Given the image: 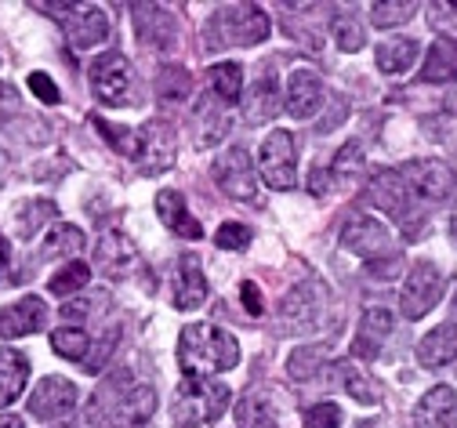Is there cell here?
I'll list each match as a JSON object with an SVG mask.
<instances>
[{"mask_svg": "<svg viewBox=\"0 0 457 428\" xmlns=\"http://www.w3.org/2000/svg\"><path fill=\"white\" fill-rule=\"evenodd\" d=\"M179 363H182V374L211 378V374H221V371H233V366L240 363V345L221 327L189 323L179 334Z\"/></svg>", "mask_w": 457, "mask_h": 428, "instance_id": "cell-1", "label": "cell"}, {"mask_svg": "<svg viewBox=\"0 0 457 428\" xmlns=\"http://www.w3.org/2000/svg\"><path fill=\"white\" fill-rule=\"evenodd\" d=\"M228 403H233V392L221 382H211V378H196V374H182L179 382V392H175V424L179 428H196V424H211L218 421Z\"/></svg>", "mask_w": 457, "mask_h": 428, "instance_id": "cell-2", "label": "cell"}, {"mask_svg": "<svg viewBox=\"0 0 457 428\" xmlns=\"http://www.w3.org/2000/svg\"><path fill=\"white\" fill-rule=\"evenodd\" d=\"M269 15L258 4H225L211 19V47H251L269 37Z\"/></svg>", "mask_w": 457, "mask_h": 428, "instance_id": "cell-3", "label": "cell"}, {"mask_svg": "<svg viewBox=\"0 0 457 428\" xmlns=\"http://www.w3.org/2000/svg\"><path fill=\"white\" fill-rule=\"evenodd\" d=\"M399 174H403V186H407L411 218H425V207L443 204L453 189V171L443 160H411Z\"/></svg>", "mask_w": 457, "mask_h": 428, "instance_id": "cell-4", "label": "cell"}, {"mask_svg": "<svg viewBox=\"0 0 457 428\" xmlns=\"http://www.w3.org/2000/svg\"><path fill=\"white\" fill-rule=\"evenodd\" d=\"M258 171L265 178V186L276 193H287L298 186V142L291 131H283V128L269 131L258 153Z\"/></svg>", "mask_w": 457, "mask_h": 428, "instance_id": "cell-5", "label": "cell"}, {"mask_svg": "<svg viewBox=\"0 0 457 428\" xmlns=\"http://www.w3.org/2000/svg\"><path fill=\"white\" fill-rule=\"evenodd\" d=\"M439 298H443V273L432 262H418L407 273L403 290H399V309H403L407 320H421L436 309Z\"/></svg>", "mask_w": 457, "mask_h": 428, "instance_id": "cell-6", "label": "cell"}, {"mask_svg": "<svg viewBox=\"0 0 457 428\" xmlns=\"http://www.w3.org/2000/svg\"><path fill=\"white\" fill-rule=\"evenodd\" d=\"M91 91L105 105H128L131 102V66L120 51H105L91 63Z\"/></svg>", "mask_w": 457, "mask_h": 428, "instance_id": "cell-7", "label": "cell"}, {"mask_svg": "<svg viewBox=\"0 0 457 428\" xmlns=\"http://www.w3.org/2000/svg\"><path fill=\"white\" fill-rule=\"evenodd\" d=\"M47 8L51 15H62L66 19V37L73 40L77 51H87V47H98L105 37H109V19L98 4H40Z\"/></svg>", "mask_w": 457, "mask_h": 428, "instance_id": "cell-8", "label": "cell"}, {"mask_svg": "<svg viewBox=\"0 0 457 428\" xmlns=\"http://www.w3.org/2000/svg\"><path fill=\"white\" fill-rule=\"evenodd\" d=\"M214 181L221 186V193H228L233 200H254L258 197V181H254V164L251 153L244 146L225 149L214 160Z\"/></svg>", "mask_w": 457, "mask_h": 428, "instance_id": "cell-9", "label": "cell"}, {"mask_svg": "<svg viewBox=\"0 0 457 428\" xmlns=\"http://www.w3.org/2000/svg\"><path fill=\"white\" fill-rule=\"evenodd\" d=\"M138 265H142V255L120 229H105L98 236V243H95V269L98 273H105L112 280H124V276L138 273Z\"/></svg>", "mask_w": 457, "mask_h": 428, "instance_id": "cell-10", "label": "cell"}, {"mask_svg": "<svg viewBox=\"0 0 457 428\" xmlns=\"http://www.w3.org/2000/svg\"><path fill=\"white\" fill-rule=\"evenodd\" d=\"M320 313H323V287L316 283L295 287L279 305V320L291 334H312L320 323Z\"/></svg>", "mask_w": 457, "mask_h": 428, "instance_id": "cell-11", "label": "cell"}, {"mask_svg": "<svg viewBox=\"0 0 457 428\" xmlns=\"http://www.w3.org/2000/svg\"><path fill=\"white\" fill-rule=\"evenodd\" d=\"M142 135V153H138V167L145 174H160L175 164V146H179V135L167 120H149L145 128H138Z\"/></svg>", "mask_w": 457, "mask_h": 428, "instance_id": "cell-12", "label": "cell"}, {"mask_svg": "<svg viewBox=\"0 0 457 428\" xmlns=\"http://www.w3.org/2000/svg\"><path fill=\"white\" fill-rule=\"evenodd\" d=\"M367 204L378 207L381 214H392L395 222H403L407 229V218H411V200H407V186H403V174L385 167L370 178V186H367Z\"/></svg>", "mask_w": 457, "mask_h": 428, "instance_id": "cell-13", "label": "cell"}, {"mask_svg": "<svg viewBox=\"0 0 457 428\" xmlns=\"http://www.w3.org/2000/svg\"><path fill=\"white\" fill-rule=\"evenodd\" d=\"M327 102V91H323V80L316 70L302 66L287 77V95H283V109H287L295 120H309L323 109Z\"/></svg>", "mask_w": 457, "mask_h": 428, "instance_id": "cell-14", "label": "cell"}, {"mask_svg": "<svg viewBox=\"0 0 457 428\" xmlns=\"http://www.w3.org/2000/svg\"><path fill=\"white\" fill-rule=\"evenodd\" d=\"M73 407H77V385L70 378H44L29 392V414L40 417V421L66 417Z\"/></svg>", "mask_w": 457, "mask_h": 428, "instance_id": "cell-15", "label": "cell"}, {"mask_svg": "<svg viewBox=\"0 0 457 428\" xmlns=\"http://www.w3.org/2000/svg\"><path fill=\"white\" fill-rule=\"evenodd\" d=\"M341 248L360 258H378L388 251V229L370 214H353L341 229Z\"/></svg>", "mask_w": 457, "mask_h": 428, "instance_id": "cell-16", "label": "cell"}, {"mask_svg": "<svg viewBox=\"0 0 457 428\" xmlns=\"http://www.w3.org/2000/svg\"><path fill=\"white\" fill-rule=\"evenodd\" d=\"M47 323V305L37 294H26L0 309V338H26Z\"/></svg>", "mask_w": 457, "mask_h": 428, "instance_id": "cell-17", "label": "cell"}, {"mask_svg": "<svg viewBox=\"0 0 457 428\" xmlns=\"http://www.w3.org/2000/svg\"><path fill=\"white\" fill-rule=\"evenodd\" d=\"M131 15H135L138 40H142L145 47L163 51V47L175 44L179 26H175V15H170L167 8H160V4H135V8H131Z\"/></svg>", "mask_w": 457, "mask_h": 428, "instance_id": "cell-18", "label": "cell"}, {"mask_svg": "<svg viewBox=\"0 0 457 428\" xmlns=\"http://www.w3.org/2000/svg\"><path fill=\"white\" fill-rule=\"evenodd\" d=\"M418 428H457V392L450 385H436L432 392L421 396L414 410Z\"/></svg>", "mask_w": 457, "mask_h": 428, "instance_id": "cell-19", "label": "cell"}, {"mask_svg": "<svg viewBox=\"0 0 457 428\" xmlns=\"http://www.w3.org/2000/svg\"><path fill=\"white\" fill-rule=\"evenodd\" d=\"M156 214H160V222H163L170 232L182 236V239H200V236H204V225L189 214L186 197H182L179 189H160V193H156Z\"/></svg>", "mask_w": 457, "mask_h": 428, "instance_id": "cell-20", "label": "cell"}, {"mask_svg": "<svg viewBox=\"0 0 457 428\" xmlns=\"http://www.w3.org/2000/svg\"><path fill=\"white\" fill-rule=\"evenodd\" d=\"M204 301H207L204 262L196 255H182V262H179V283H175V309L189 313V309H200Z\"/></svg>", "mask_w": 457, "mask_h": 428, "instance_id": "cell-21", "label": "cell"}, {"mask_svg": "<svg viewBox=\"0 0 457 428\" xmlns=\"http://www.w3.org/2000/svg\"><path fill=\"white\" fill-rule=\"evenodd\" d=\"M29 382V359L19 348H0V407H12Z\"/></svg>", "mask_w": 457, "mask_h": 428, "instance_id": "cell-22", "label": "cell"}, {"mask_svg": "<svg viewBox=\"0 0 457 428\" xmlns=\"http://www.w3.org/2000/svg\"><path fill=\"white\" fill-rule=\"evenodd\" d=\"M418 359L425 366H446L457 359V320L428 331L421 341H418Z\"/></svg>", "mask_w": 457, "mask_h": 428, "instance_id": "cell-23", "label": "cell"}, {"mask_svg": "<svg viewBox=\"0 0 457 428\" xmlns=\"http://www.w3.org/2000/svg\"><path fill=\"white\" fill-rule=\"evenodd\" d=\"M421 80L425 84H450V80H457V37H439L428 47Z\"/></svg>", "mask_w": 457, "mask_h": 428, "instance_id": "cell-24", "label": "cell"}, {"mask_svg": "<svg viewBox=\"0 0 457 428\" xmlns=\"http://www.w3.org/2000/svg\"><path fill=\"white\" fill-rule=\"evenodd\" d=\"M392 334V313L388 309H367L360 320V334L353 341V356H378V348L385 345V338Z\"/></svg>", "mask_w": 457, "mask_h": 428, "instance_id": "cell-25", "label": "cell"}, {"mask_svg": "<svg viewBox=\"0 0 457 428\" xmlns=\"http://www.w3.org/2000/svg\"><path fill=\"white\" fill-rule=\"evenodd\" d=\"M418 51H421V44L418 40H411V37H399V40H385V44H378V70L381 73H388V77H395V73H407L414 63H418Z\"/></svg>", "mask_w": 457, "mask_h": 428, "instance_id": "cell-26", "label": "cell"}, {"mask_svg": "<svg viewBox=\"0 0 457 428\" xmlns=\"http://www.w3.org/2000/svg\"><path fill=\"white\" fill-rule=\"evenodd\" d=\"M207 84H211V95H214L221 105H237L240 95H244V66H237V63H218V66H211Z\"/></svg>", "mask_w": 457, "mask_h": 428, "instance_id": "cell-27", "label": "cell"}, {"mask_svg": "<svg viewBox=\"0 0 457 428\" xmlns=\"http://www.w3.org/2000/svg\"><path fill=\"white\" fill-rule=\"evenodd\" d=\"M91 124L98 128V135L112 146V149H120L124 156H131V160H138V153H142V135H138V128H124V124H109V120H102V116H91Z\"/></svg>", "mask_w": 457, "mask_h": 428, "instance_id": "cell-28", "label": "cell"}, {"mask_svg": "<svg viewBox=\"0 0 457 428\" xmlns=\"http://www.w3.org/2000/svg\"><path fill=\"white\" fill-rule=\"evenodd\" d=\"M330 378H334V382H337L341 389H345V392H349V396H353L356 403H363V407H374V403H378V396L370 392L367 378H363V374L356 371V366H353L349 359H341V363H334V366H330Z\"/></svg>", "mask_w": 457, "mask_h": 428, "instance_id": "cell-29", "label": "cell"}, {"mask_svg": "<svg viewBox=\"0 0 457 428\" xmlns=\"http://www.w3.org/2000/svg\"><path fill=\"white\" fill-rule=\"evenodd\" d=\"M218 98H200L196 113H193V124H196V146H214L225 135V116L214 113Z\"/></svg>", "mask_w": 457, "mask_h": 428, "instance_id": "cell-30", "label": "cell"}, {"mask_svg": "<svg viewBox=\"0 0 457 428\" xmlns=\"http://www.w3.org/2000/svg\"><path fill=\"white\" fill-rule=\"evenodd\" d=\"M54 207L51 200H29V204H22L19 211H15V232L22 236V239H29V236H37V229L40 225H47L51 218H54Z\"/></svg>", "mask_w": 457, "mask_h": 428, "instance_id": "cell-31", "label": "cell"}, {"mask_svg": "<svg viewBox=\"0 0 457 428\" xmlns=\"http://www.w3.org/2000/svg\"><path fill=\"white\" fill-rule=\"evenodd\" d=\"M327 352H330L327 345H305V348H295L291 359H287V374H291L295 382H309L312 374H320V366H323Z\"/></svg>", "mask_w": 457, "mask_h": 428, "instance_id": "cell-32", "label": "cell"}, {"mask_svg": "<svg viewBox=\"0 0 457 428\" xmlns=\"http://www.w3.org/2000/svg\"><path fill=\"white\" fill-rule=\"evenodd\" d=\"M189 91H193V77H189V70H182V66H163V70H160L156 95H160L163 102H186Z\"/></svg>", "mask_w": 457, "mask_h": 428, "instance_id": "cell-33", "label": "cell"}, {"mask_svg": "<svg viewBox=\"0 0 457 428\" xmlns=\"http://www.w3.org/2000/svg\"><path fill=\"white\" fill-rule=\"evenodd\" d=\"M237 428H279L269 403L258 399V396H247L237 403Z\"/></svg>", "mask_w": 457, "mask_h": 428, "instance_id": "cell-34", "label": "cell"}, {"mask_svg": "<svg viewBox=\"0 0 457 428\" xmlns=\"http://www.w3.org/2000/svg\"><path fill=\"white\" fill-rule=\"evenodd\" d=\"M51 348L59 356H66V359H84L91 352V338L80 327H62V331L51 334Z\"/></svg>", "mask_w": 457, "mask_h": 428, "instance_id": "cell-35", "label": "cell"}, {"mask_svg": "<svg viewBox=\"0 0 457 428\" xmlns=\"http://www.w3.org/2000/svg\"><path fill=\"white\" fill-rule=\"evenodd\" d=\"M411 15H414V4H407V0H381V4H370V22L378 29L403 26V22H411Z\"/></svg>", "mask_w": 457, "mask_h": 428, "instance_id": "cell-36", "label": "cell"}, {"mask_svg": "<svg viewBox=\"0 0 457 428\" xmlns=\"http://www.w3.org/2000/svg\"><path fill=\"white\" fill-rule=\"evenodd\" d=\"M87 280H91V265L87 262H70L66 269H59V276H51V294H59V298H66V294H77L80 287H87Z\"/></svg>", "mask_w": 457, "mask_h": 428, "instance_id": "cell-37", "label": "cell"}, {"mask_svg": "<svg viewBox=\"0 0 457 428\" xmlns=\"http://www.w3.org/2000/svg\"><path fill=\"white\" fill-rule=\"evenodd\" d=\"M276 109H279V102H276V84H272V77H265V80H258V88L251 91V102H247V120H272L276 116Z\"/></svg>", "mask_w": 457, "mask_h": 428, "instance_id": "cell-38", "label": "cell"}, {"mask_svg": "<svg viewBox=\"0 0 457 428\" xmlns=\"http://www.w3.org/2000/svg\"><path fill=\"white\" fill-rule=\"evenodd\" d=\"M84 232L77 225H54L47 232V255H77L84 248Z\"/></svg>", "mask_w": 457, "mask_h": 428, "instance_id": "cell-39", "label": "cell"}, {"mask_svg": "<svg viewBox=\"0 0 457 428\" xmlns=\"http://www.w3.org/2000/svg\"><path fill=\"white\" fill-rule=\"evenodd\" d=\"M334 40H337V47L341 51H349V55H356L360 47H363V26L353 19V15H334Z\"/></svg>", "mask_w": 457, "mask_h": 428, "instance_id": "cell-40", "label": "cell"}, {"mask_svg": "<svg viewBox=\"0 0 457 428\" xmlns=\"http://www.w3.org/2000/svg\"><path fill=\"white\" fill-rule=\"evenodd\" d=\"M360 167H363V149H360V142H345L337 149V156H334V178L337 181H353L356 174H360Z\"/></svg>", "mask_w": 457, "mask_h": 428, "instance_id": "cell-41", "label": "cell"}, {"mask_svg": "<svg viewBox=\"0 0 457 428\" xmlns=\"http://www.w3.org/2000/svg\"><path fill=\"white\" fill-rule=\"evenodd\" d=\"M214 243L221 251H244L247 243H251V229L240 225V222H225L218 232H214Z\"/></svg>", "mask_w": 457, "mask_h": 428, "instance_id": "cell-42", "label": "cell"}, {"mask_svg": "<svg viewBox=\"0 0 457 428\" xmlns=\"http://www.w3.org/2000/svg\"><path fill=\"white\" fill-rule=\"evenodd\" d=\"M305 428H341V407L337 403H316L305 410Z\"/></svg>", "mask_w": 457, "mask_h": 428, "instance_id": "cell-43", "label": "cell"}, {"mask_svg": "<svg viewBox=\"0 0 457 428\" xmlns=\"http://www.w3.org/2000/svg\"><path fill=\"white\" fill-rule=\"evenodd\" d=\"M29 91L44 102V105H59L62 102V91H59V84H54L47 73H29Z\"/></svg>", "mask_w": 457, "mask_h": 428, "instance_id": "cell-44", "label": "cell"}, {"mask_svg": "<svg viewBox=\"0 0 457 428\" xmlns=\"http://www.w3.org/2000/svg\"><path fill=\"white\" fill-rule=\"evenodd\" d=\"M240 294H244V309H247L251 316H262V313H265V301H262L258 283H251V280H247V283L240 287Z\"/></svg>", "mask_w": 457, "mask_h": 428, "instance_id": "cell-45", "label": "cell"}, {"mask_svg": "<svg viewBox=\"0 0 457 428\" xmlns=\"http://www.w3.org/2000/svg\"><path fill=\"white\" fill-rule=\"evenodd\" d=\"M19 113V95L12 84H0V116H12Z\"/></svg>", "mask_w": 457, "mask_h": 428, "instance_id": "cell-46", "label": "cell"}, {"mask_svg": "<svg viewBox=\"0 0 457 428\" xmlns=\"http://www.w3.org/2000/svg\"><path fill=\"white\" fill-rule=\"evenodd\" d=\"M309 193H312V197H323V193H327V174H323L320 167L309 174Z\"/></svg>", "mask_w": 457, "mask_h": 428, "instance_id": "cell-47", "label": "cell"}, {"mask_svg": "<svg viewBox=\"0 0 457 428\" xmlns=\"http://www.w3.org/2000/svg\"><path fill=\"white\" fill-rule=\"evenodd\" d=\"M0 428H26V424H22V417H15V414H4V417H0Z\"/></svg>", "mask_w": 457, "mask_h": 428, "instance_id": "cell-48", "label": "cell"}, {"mask_svg": "<svg viewBox=\"0 0 457 428\" xmlns=\"http://www.w3.org/2000/svg\"><path fill=\"white\" fill-rule=\"evenodd\" d=\"M8 265V243H4V236H0V269Z\"/></svg>", "mask_w": 457, "mask_h": 428, "instance_id": "cell-49", "label": "cell"}, {"mask_svg": "<svg viewBox=\"0 0 457 428\" xmlns=\"http://www.w3.org/2000/svg\"><path fill=\"white\" fill-rule=\"evenodd\" d=\"M450 232H453V243H457V207H453V214H450Z\"/></svg>", "mask_w": 457, "mask_h": 428, "instance_id": "cell-50", "label": "cell"}, {"mask_svg": "<svg viewBox=\"0 0 457 428\" xmlns=\"http://www.w3.org/2000/svg\"><path fill=\"white\" fill-rule=\"evenodd\" d=\"M450 8H453V12H457V4H450Z\"/></svg>", "mask_w": 457, "mask_h": 428, "instance_id": "cell-51", "label": "cell"}, {"mask_svg": "<svg viewBox=\"0 0 457 428\" xmlns=\"http://www.w3.org/2000/svg\"><path fill=\"white\" fill-rule=\"evenodd\" d=\"M0 160H4V153H0Z\"/></svg>", "mask_w": 457, "mask_h": 428, "instance_id": "cell-52", "label": "cell"}]
</instances>
